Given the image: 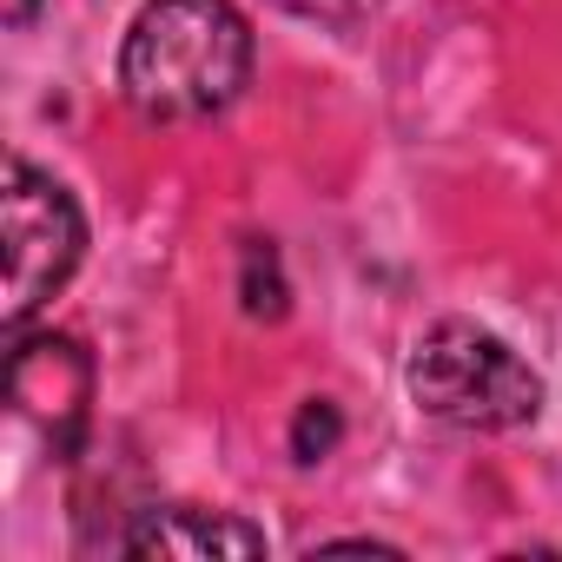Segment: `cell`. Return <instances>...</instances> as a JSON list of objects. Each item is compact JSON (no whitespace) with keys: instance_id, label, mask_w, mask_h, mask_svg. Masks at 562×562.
<instances>
[{"instance_id":"obj_6","label":"cell","mask_w":562,"mask_h":562,"mask_svg":"<svg viewBox=\"0 0 562 562\" xmlns=\"http://www.w3.org/2000/svg\"><path fill=\"white\" fill-rule=\"evenodd\" d=\"M238 299H245V312H251V318H285V271H278L271 238H251V245H245Z\"/></svg>"},{"instance_id":"obj_9","label":"cell","mask_w":562,"mask_h":562,"mask_svg":"<svg viewBox=\"0 0 562 562\" xmlns=\"http://www.w3.org/2000/svg\"><path fill=\"white\" fill-rule=\"evenodd\" d=\"M0 14H8V27H34L41 0H0Z\"/></svg>"},{"instance_id":"obj_3","label":"cell","mask_w":562,"mask_h":562,"mask_svg":"<svg viewBox=\"0 0 562 562\" xmlns=\"http://www.w3.org/2000/svg\"><path fill=\"white\" fill-rule=\"evenodd\" d=\"M0 232H8V292H0V318H8V331H21L67 285V278L80 271L87 218H80L74 192L54 172H41L27 159H8Z\"/></svg>"},{"instance_id":"obj_1","label":"cell","mask_w":562,"mask_h":562,"mask_svg":"<svg viewBox=\"0 0 562 562\" xmlns=\"http://www.w3.org/2000/svg\"><path fill=\"white\" fill-rule=\"evenodd\" d=\"M245 80L251 27L232 0H146L120 47V87L146 120H212Z\"/></svg>"},{"instance_id":"obj_7","label":"cell","mask_w":562,"mask_h":562,"mask_svg":"<svg viewBox=\"0 0 562 562\" xmlns=\"http://www.w3.org/2000/svg\"><path fill=\"white\" fill-rule=\"evenodd\" d=\"M338 437H345L338 404L312 397V404L299 411V424H292V457H299V463H318V457H331V450H338Z\"/></svg>"},{"instance_id":"obj_2","label":"cell","mask_w":562,"mask_h":562,"mask_svg":"<svg viewBox=\"0 0 562 562\" xmlns=\"http://www.w3.org/2000/svg\"><path fill=\"white\" fill-rule=\"evenodd\" d=\"M411 397L424 417L457 430H516L542 411V378L483 325L443 318L411 351Z\"/></svg>"},{"instance_id":"obj_4","label":"cell","mask_w":562,"mask_h":562,"mask_svg":"<svg viewBox=\"0 0 562 562\" xmlns=\"http://www.w3.org/2000/svg\"><path fill=\"white\" fill-rule=\"evenodd\" d=\"M8 397L27 424H41L54 437V450H74L87 430V404H93V358L74 338H21L8 351Z\"/></svg>"},{"instance_id":"obj_5","label":"cell","mask_w":562,"mask_h":562,"mask_svg":"<svg viewBox=\"0 0 562 562\" xmlns=\"http://www.w3.org/2000/svg\"><path fill=\"white\" fill-rule=\"evenodd\" d=\"M120 549L139 562H218V555H265V529H251L225 509L172 503V509H146L120 536Z\"/></svg>"},{"instance_id":"obj_8","label":"cell","mask_w":562,"mask_h":562,"mask_svg":"<svg viewBox=\"0 0 562 562\" xmlns=\"http://www.w3.org/2000/svg\"><path fill=\"white\" fill-rule=\"evenodd\" d=\"M278 8H292V14H305V21H325V27H351L371 0H278Z\"/></svg>"}]
</instances>
